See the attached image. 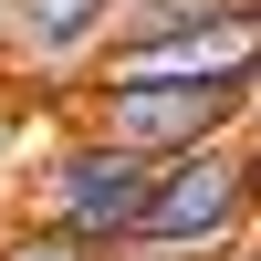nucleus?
Returning a JSON list of instances; mask_svg holds the SVG:
<instances>
[{
    "instance_id": "1",
    "label": "nucleus",
    "mask_w": 261,
    "mask_h": 261,
    "mask_svg": "<svg viewBox=\"0 0 261 261\" xmlns=\"http://www.w3.org/2000/svg\"><path fill=\"white\" fill-rule=\"evenodd\" d=\"M146 199H157V157L94 136V125L63 136L53 157L32 167V230H63V241H84V251H105V261L146 230Z\"/></svg>"
},
{
    "instance_id": "6",
    "label": "nucleus",
    "mask_w": 261,
    "mask_h": 261,
    "mask_svg": "<svg viewBox=\"0 0 261 261\" xmlns=\"http://www.w3.org/2000/svg\"><path fill=\"white\" fill-rule=\"evenodd\" d=\"M241 261H261V251H241Z\"/></svg>"
},
{
    "instance_id": "5",
    "label": "nucleus",
    "mask_w": 261,
    "mask_h": 261,
    "mask_svg": "<svg viewBox=\"0 0 261 261\" xmlns=\"http://www.w3.org/2000/svg\"><path fill=\"white\" fill-rule=\"evenodd\" d=\"M251 199H261V136H251Z\"/></svg>"
},
{
    "instance_id": "3",
    "label": "nucleus",
    "mask_w": 261,
    "mask_h": 261,
    "mask_svg": "<svg viewBox=\"0 0 261 261\" xmlns=\"http://www.w3.org/2000/svg\"><path fill=\"white\" fill-rule=\"evenodd\" d=\"M94 136L136 146V157H188V146H220L251 125V94H220V84H94Z\"/></svg>"
},
{
    "instance_id": "2",
    "label": "nucleus",
    "mask_w": 261,
    "mask_h": 261,
    "mask_svg": "<svg viewBox=\"0 0 261 261\" xmlns=\"http://www.w3.org/2000/svg\"><path fill=\"white\" fill-rule=\"evenodd\" d=\"M146 230L157 241H209V251H251L261 199H251V136L188 146V157L157 167V199H146Z\"/></svg>"
},
{
    "instance_id": "4",
    "label": "nucleus",
    "mask_w": 261,
    "mask_h": 261,
    "mask_svg": "<svg viewBox=\"0 0 261 261\" xmlns=\"http://www.w3.org/2000/svg\"><path fill=\"white\" fill-rule=\"evenodd\" d=\"M0 261H105V251L63 241V230H11V241H0Z\"/></svg>"
}]
</instances>
